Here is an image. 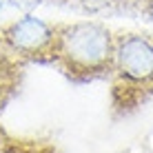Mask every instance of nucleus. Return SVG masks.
Segmentation results:
<instances>
[{"label":"nucleus","mask_w":153,"mask_h":153,"mask_svg":"<svg viewBox=\"0 0 153 153\" xmlns=\"http://www.w3.org/2000/svg\"><path fill=\"white\" fill-rule=\"evenodd\" d=\"M4 2H7L9 7H13V9H18V11H22V13H33L36 9L40 7V4L51 2V0H4Z\"/></svg>","instance_id":"8"},{"label":"nucleus","mask_w":153,"mask_h":153,"mask_svg":"<svg viewBox=\"0 0 153 153\" xmlns=\"http://www.w3.org/2000/svg\"><path fill=\"white\" fill-rule=\"evenodd\" d=\"M111 82L113 111L124 115L153 96V36L144 31H118Z\"/></svg>","instance_id":"2"},{"label":"nucleus","mask_w":153,"mask_h":153,"mask_svg":"<svg viewBox=\"0 0 153 153\" xmlns=\"http://www.w3.org/2000/svg\"><path fill=\"white\" fill-rule=\"evenodd\" d=\"M51 2L60 4L65 9L87 16H100L109 11H126V2L129 0H51Z\"/></svg>","instance_id":"5"},{"label":"nucleus","mask_w":153,"mask_h":153,"mask_svg":"<svg viewBox=\"0 0 153 153\" xmlns=\"http://www.w3.org/2000/svg\"><path fill=\"white\" fill-rule=\"evenodd\" d=\"M0 153H58L51 142L45 140H29V138H13L0 126Z\"/></svg>","instance_id":"6"},{"label":"nucleus","mask_w":153,"mask_h":153,"mask_svg":"<svg viewBox=\"0 0 153 153\" xmlns=\"http://www.w3.org/2000/svg\"><path fill=\"white\" fill-rule=\"evenodd\" d=\"M126 11H135L142 18H146L149 22H153V0H129Z\"/></svg>","instance_id":"7"},{"label":"nucleus","mask_w":153,"mask_h":153,"mask_svg":"<svg viewBox=\"0 0 153 153\" xmlns=\"http://www.w3.org/2000/svg\"><path fill=\"white\" fill-rule=\"evenodd\" d=\"M115 56V31L98 20L56 22L51 67L73 84L109 80Z\"/></svg>","instance_id":"1"},{"label":"nucleus","mask_w":153,"mask_h":153,"mask_svg":"<svg viewBox=\"0 0 153 153\" xmlns=\"http://www.w3.org/2000/svg\"><path fill=\"white\" fill-rule=\"evenodd\" d=\"M56 22L38 18L36 13H22L0 25V49L13 60L29 65H51Z\"/></svg>","instance_id":"3"},{"label":"nucleus","mask_w":153,"mask_h":153,"mask_svg":"<svg viewBox=\"0 0 153 153\" xmlns=\"http://www.w3.org/2000/svg\"><path fill=\"white\" fill-rule=\"evenodd\" d=\"M25 69L27 67L22 62L13 60L11 56H7L0 49V115L9 107V102L18 96V89L25 78Z\"/></svg>","instance_id":"4"},{"label":"nucleus","mask_w":153,"mask_h":153,"mask_svg":"<svg viewBox=\"0 0 153 153\" xmlns=\"http://www.w3.org/2000/svg\"><path fill=\"white\" fill-rule=\"evenodd\" d=\"M4 4H7V2H4V0H0V11H2V7H4Z\"/></svg>","instance_id":"9"}]
</instances>
